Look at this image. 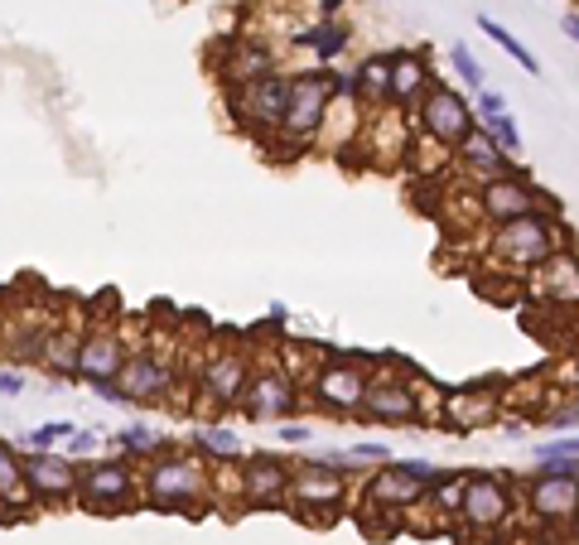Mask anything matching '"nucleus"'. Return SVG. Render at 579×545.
<instances>
[{"label": "nucleus", "mask_w": 579, "mask_h": 545, "mask_svg": "<svg viewBox=\"0 0 579 545\" xmlns=\"http://www.w3.org/2000/svg\"><path fill=\"white\" fill-rule=\"evenodd\" d=\"M77 353H83V328H69L59 324L54 338H49V353H44V371L63 387H73L77 381Z\"/></svg>", "instance_id": "nucleus-25"}, {"label": "nucleus", "mask_w": 579, "mask_h": 545, "mask_svg": "<svg viewBox=\"0 0 579 545\" xmlns=\"http://www.w3.org/2000/svg\"><path fill=\"white\" fill-rule=\"evenodd\" d=\"M397 454H391V444H381V440H358V444H348V463H391Z\"/></svg>", "instance_id": "nucleus-36"}, {"label": "nucleus", "mask_w": 579, "mask_h": 545, "mask_svg": "<svg viewBox=\"0 0 579 545\" xmlns=\"http://www.w3.org/2000/svg\"><path fill=\"white\" fill-rule=\"evenodd\" d=\"M560 228H556V212H526V218L497 222L493 228V256L507 261L512 271H536L560 251Z\"/></svg>", "instance_id": "nucleus-3"}, {"label": "nucleus", "mask_w": 579, "mask_h": 545, "mask_svg": "<svg viewBox=\"0 0 579 545\" xmlns=\"http://www.w3.org/2000/svg\"><path fill=\"white\" fill-rule=\"evenodd\" d=\"M430 488H434V483L415 478L401 459H391L387 469H377V473L362 483V507L372 502V507H381V512H411V507H420V502L430 497Z\"/></svg>", "instance_id": "nucleus-14"}, {"label": "nucleus", "mask_w": 579, "mask_h": 545, "mask_svg": "<svg viewBox=\"0 0 579 545\" xmlns=\"http://www.w3.org/2000/svg\"><path fill=\"white\" fill-rule=\"evenodd\" d=\"M175 381H179V371L169 367L160 353H130V363L122 371V391L130 401H160Z\"/></svg>", "instance_id": "nucleus-20"}, {"label": "nucleus", "mask_w": 579, "mask_h": 545, "mask_svg": "<svg viewBox=\"0 0 579 545\" xmlns=\"http://www.w3.org/2000/svg\"><path fill=\"white\" fill-rule=\"evenodd\" d=\"M116 449L136 463H150V459H160V454H169L175 449V440H169L165 430H155V425H145V420H136V425H126V430H116Z\"/></svg>", "instance_id": "nucleus-26"}, {"label": "nucleus", "mask_w": 579, "mask_h": 545, "mask_svg": "<svg viewBox=\"0 0 579 545\" xmlns=\"http://www.w3.org/2000/svg\"><path fill=\"white\" fill-rule=\"evenodd\" d=\"M290 473H295V463L275 459V454H252L242 459V469H236V497H242V507H285L290 497Z\"/></svg>", "instance_id": "nucleus-12"}, {"label": "nucleus", "mask_w": 579, "mask_h": 545, "mask_svg": "<svg viewBox=\"0 0 579 545\" xmlns=\"http://www.w3.org/2000/svg\"><path fill=\"white\" fill-rule=\"evenodd\" d=\"M92 396H97L102 406H116V410H130L136 401H130V396L122 391V381H102V387H92Z\"/></svg>", "instance_id": "nucleus-39"}, {"label": "nucleus", "mask_w": 579, "mask_h": 545, "mask_svg": "<svg viewBox=\"0 0 579 545\" xmlns=\"http://www.w3.org/2000/svg\"><path fill=\"white\" fill-rule=\"evenodd\" d=\"M246 387H252V357H246L242 348H222L203 371V396L213 401V410L242 406Z\"/></svg>", "instance_id": "nucleus-17"}, {"label": "nucleus", "mask_w": 579, "mask_h": 545, "mask_svg": "<svg viewBox=\"0 0 579 545\" xmlns=\"http://www.w3.org/2000/svg\"><path fill=\"white\" fill-rule=\"evenodd\" d=\"M261 73H275V53L266 44H232L228 63H222V83H252Z\"/></svg>", "instance_id": "nucleus-27"}, {"label": "nucleus", "mask_w": 579, "mask_h": 545, "mask_svg": "<svg viewBox=\"0 0 579 545\" xmlns=\"http://www.w3.org/2000/svg\"><path fill=\"white\" fill-rule=\"evenodd\" d=\"M24 507L30 502V493H24V454L15 440H6L0 434V507Z\"/></svg>", "instance_id": "nucleus-29"}, {"label": "nucleus", "mask_w": 579, "mask_h": 545, "mask_svg": "<svg viewBox=\"0 0 579 545\" xmlns=\"http://www.w3.org/2000/svg\"><path fill=\"white\" fill-rule=\"evenodd\" d=\"M97 449H102V430H83V425H77L69 434V444H63V454L83 463V459H97Z\"/></svg>", "instance_id": "nucleus-34"}, {"label": "nucleus", "mask_w": 579, "mask_h": 545, "mask_svg": "<svg viewBox=\"0 0 579 545\" xmlns=\"http://www.w3.org/2000/svg\"><path fill=\"white\" fill-rule=\"evenodd\" d=\"M338 10H344V0H319V20H338Z\"/></svg>", "instance_id": "nucleus-41"}, {"label": "nucleus", "mask_w": 579, "mask_h": 545, "mask_svg": "<svg viewBox=\"0 0 579 545\" xmlns=\"http://www.w3.org/2000/svg\"><path fill=\"white\" fill-rule=\"evenodd\" d=\"M503 112H507V97H503V92H493V87H483L478 102H473V116H478V122H488V116H503Z\"/></svg>", "instance_id": "nucleus-38"}, {"label": "nucleus", "mask_w": 579, "mask_h": 545, "mask_svg": "<svg viewBox=\"0 0 579 545\" xmlns=\"http://www.w3.org/2000/svg\"><path fill=\"white\" fill-rule=\"evenodd\" d=\"M512 488L507 478L497 473H469L464 478V497H459V522L469 531H478V536H493V531H503L512 522Z\"/></svg>", "instance_id": "nucleus-9"}, {"label": "nucleus", "mask_w": 579, "mask_h": 545, "mask_svg": "<svg viewBox=\"0 0 579 545\" xmlns=\"http://www.w3.org/2000/svg\"><path fill=\"white\" fill-rule=\"evenodd\" d=\"M367 381H372V363H362V357H328L309 381L314 406L328 410V416H358Z\"/></svg>", "instance_id": "nucleus-7"}, {"label": "nucleus", "mask_w": 579, "mask_h": 545, "mask_svg": "<svg viewBox=\"0 0 579 545\" xmlns=\"http://www.w3.org/2000/svg\"><path fill=\"white\" fill-rule=\"evenodd\" d=\"M275 440H281V444H295V449H309V444H314V430H309L305 420H285L281 430H275Z\"/></svg>", "instance_id": "nucleus-37"}, {"label": "nucleus", "mask_w": 579, "mask_h": 545, "mask_svg": "<svg viewBox=\"0 0 579 545\" xmlns=\"http://www.w3.org/2000/svg\"><path fill=\"white\" fill-rule=\"evenodd\" d=\"M550 459H579V434H556V440L536 444V463H550Z\"/></svg>", "instance_id": "nucleus-35"}, {"label": "nucleus", "mask_w": 579, "mask_h": 545, "mask_svg": "<svg viewBox=\"0 0 579 545\" xmlns=\"http://www.w3.org/2000/svg\"><path fill=\"white\" fill-rule=\"evenodd\" d=\"M526 507L541 516V522H575L579 516V478L536 469L526 478Z\"/></svg>", "instance_id": "nucleus-18"}, {"label": "nucleus", "mask_w": 579, "mask_h": 545, "mask_svg": "<svg viewBox=\"0 0 579 545\" xmlns=\"http://www.w3.org/2000/svg\"><path fill=\"white\" fill-rule=\"evenodd\" d=\"M285 502H295V512H334V507H344V502H348V473L319 469V463H295Z\"/></svg>", "instance_id": "nucleus-15"}, {"label": "nucleus", "mask_w": 579, "mask_h": 545, "mask_svg": "<svg viewBox=\"0 0 579 545\" xmlns=\"http://www.w3.org/2000/svg\"><path fill=\"white\" fill-rule=\"evenodd\" d=\"M454 159H459V169H464L469 179H478V184H488V179H503V175H517V169H522L512 155H503V150H497L488 130H473V136H469V140L454 150Z\"/></svg>", "instance_id": "nucleus-21"}, {"label": "nucleus", "mask_w": 579, "mask_h": 545, "mask_svg": "<svg viewBox=\"0 0 579 545\" xmlns=\"http://www.w3.org/2000/svg\"><path fill=\"white\" fill-rule=\"evenodd\" d=\"M73 430H77V420H44V425H34V430L20 434V449L24 454H54V449L69 444Z\"/></svg>", "instance_id": "nucleus-31"}, {"label": "nucleus", "mask_w": 579, "mask_h": 545, "mask_svg": "<svg viewBox=\"0 0 579 545\" xmlns=\"http://www.w3.org/2000/svg\"><path fill=\"white\" fill-rule=\"evenodd\" d=\"M285 102H290V77L281 69L261 73V77H252V83H232L228 87L232 122L242 130H252V136H275V130H281Z\"/></svg>", "instance_id": "nucleus-4"}, {"label": "nucleus", "mask_w": 579, "mask_h": 545, "mask_svg": "<svg viewBox=\"0 0 579 545\" xmlns=\"http://www.w3.org/2000/svg\"><path fill=\"white\" fill-rule=\"evenodd\" d=\"M338 97H352V73H338L334 63L328 69H309V73H290V102L281 116V136L285 145H309L324 130V116Z\"/></svg>", "instance_id": "nucleus-2"}, {"label": "nucleus", "mask_w": 579, "mask_h": 545, "mask_svg": "<svg viewBox=\"0 0 579 545\" xmlns=\"http://www.w3.org/2000/svg\"><path fill=\"white\" fill-rule=\"evenodd\" d=\"M473 203H478V218H488L493 228L497 222H512V218H526V212H556V198H550L546 189H536L526 169L478 184Z\"/></svg>", "instance_id": "nucleus-8"}, {"label": "nucleus", "mask_w": 579, "mask_h": 545, "mask_svg": "<svg viewBox=\"0 0 579 545\" xmlns=\"http://www.w3.org/2000/svg\"><path fill=\"white\" fill-rule=\"evenodd\" d=\"M130 363V348L116 324H87L83 328V353H77V381L83 387H102V381H122Z\"/></svg>", "instance_id": "nucleus-10"}, {"label": "nucleus", "mask_w": 579, "mask_h": 545, "mask_svg": "<svg viewBox=\"0 0 579 545\" xmlns=\"http://www.w3.org/2000/svg\"><path fill=\"white\" fill-rule=\"evenodd\" d=\"M478 30H483V34H488V39H493V44H503V53H507V59H512V63H522V69H526V73H531V77H541V59H536V53H531V49H526V44H522V39H517V34H512V30H507V24H497L493 15H478Z\"/></svg>", "instance_id": "nucleus-30"}, {"label": "nucleus", "mask_w": 579, "mask_h": 545, "mask_svg": "<svg viewBox=\"0 0 579 545\" xmlns=\"http://www.w3.org/2000/svg\"><path fill=\"white\" fill-rule=\"evenodd\" d=\"M536 285H541L546 295H550V304H560V310L579 304V256L560 247L546 265H536Z\"/></svg>", "instance_id": "nucleus-22"}, {"label": "nucleus", "mask_w": 579, "mask_h": 545, "mask_svg": "<svg viewBox=\"0 0 579 545\" xmlns=\"http://www.w3.org/2000/svg\"><path fill=\"white\" fill-rule=\"evenodd\" d=\"M299 387H295V377L281 367H261L252 371V387H246V401L242 410L252 420H275V425H285V420H295L299 416Z\"/></svg>", "instance_id": "nucleus-13"}, {"label": "nucleus", "mask_w": 579, "mask_h": 545, "mask_svg": "<svg viewBox=\"0 0 579 545\" xmlns=\"http://www.w3.org/2000/svg\"><path fill=\"white\" fill-rule=\"evenodd\" d=\"M193 449H199L203 459H213V463H236V459H246V444H242V434L232 430V425H199L193 430Z\"/></svg>", "instance_id": "nucleus-28"}, {"label": "nucleus", "mask_w": 579, "mask_h": 545, "mask_svg": "<svg viewBox=\"0 0 579 545\" xmlns=\"http://www.w3.org/2000/svg\"><path fill=\"white\" fill-rule=\"evenodd\" d=\"M140 502L150 512H189L199 516L203 502H213V473H208L203 454L189 449H169V454L145 463L140 478Z\"/></svg>", "instance_id": "nucleus-1"}, {"label": "nucleus", "mask_w": 579, "mask_h": 545, "mask_svg": "<svg viewBox=\"0 0 579 545\" xmlns=\"http://www.w3.org/2000/svg\"><path fill=\"white\" fill-rule=\"evenodd\" d=\"M560 24H565V34H575V39H579V10H570V15H565Z\"/></svg>", "instance_id": "nucleus-42"}, {"label": "nucleus", "mask_w": 579, "mask_h": 545, "mask_svg": "<svg viewBox=\"0 0 579 545\" xmlns=\"http://www.w3.org/2000/svg\"><path fill=\"white\" fill-rule=\"evenodd\" d=\"M478 130H488L493 145L503 155H522V126H517V116L503 112V116H488V122H478Z\"/></svg>", "instance_id": "nucleus-32"}, {"label": "nucleus", "mask_w": 579, "mask_h": 545, "mask_svg": "<svg viewBox=\"0 0 579 545\" xmlns=\"http://www.w3.org/2000/svg\"><path fill=\"white\" fill-rule=\"evenodd\" d=\"M387 87H391V53H367L358 73H352V102L362 112H377V106H387Z\"/></svg>", "instance_id": "nucleus-23"}, {"label": "nucleus", "mask_w": 579, "mask_h": 545, "mask_svg": "<svg viewBox=\"0 0 579 545\" xmlns=\"http://www.w3.org/2000/svg\"><path fill=\"white\" fill-rule=\"evenodd\" d=\"M348 39H352V30H348L344 20H319L314 30L290 34V49H309L314 59H319V69H328V63H334L338 53L348 49Z\"/></svg>", "instance_id": "nucleus-24"}, {"label": "nucleus", "mask_w": 579, "mask_h": 545, "mask_svg": "<svg viewBox=\"0 0 579 545\" xmlns=\"http://www.w3.org/2000/svg\"><path fill=\"white\" fill-rule=\"evenodd\" d=\"M24 387H30L24 367H0V396H20Z\"/></svg>", "instance_id": "nucleus-40"}, {"label": "nucleus", "mask_w": 579, "mask_h": 545, "mask_svg": "<svg viewBox=\"0 0 579 545\" xmlns=\"http://www.w3.org/2000/svg\"><path fill=\"white\" fill-rule=\"evenodd\" d=\"M430 87H434V77H430V53L425 49L391 53V87H387L391 112H415Z\"/></svg>", "instance_id": "nucleus-19"}, {"label": "nucleus", "mask_w": 579, "mask_h": 545, "mask_svg": "<svg viewBox=\"0 0 579 545\" xmlns=\"http://www.w3.org/2000/svg\"><path fill=\"white\" fill-rule=\"evenodd\" d=\"M24 493L34 507H69L77 502V459L69 454H24Z\"/></svg>", "instance_id": "nucleus-11"}, {"label": "nucleus", "mask_w": 579, "mask_h": 545, "mask_svg": "<svg viewBox=\"0 0 579 545\" xmlns=\"http://www.w3.org/2000/svg\"><path fill=\"white\" fill-rule=\"evenodd\" d=\"M77 502H83L87 512H126L130 502H140L136 463L126 454L77 463Z\"/></svg>", "instance_id": "nucleus-5"}, {"label": "nucleus", "mask_w": 579, "mask_h": 545, "mask_svg": "<svg viewBox=\"0 0 579 545\" xmlns=\"http://www.w3.org/2000/svg\"><path fill=\"white\" fill-rule=\"evenodd\" d=\"M415 122L434 145H440V150H459V145L478 130V116H473V106L464 102V92L444 87V83H434L425 97H420Z\"/></svg>", "instance_id": "nucleus-6"}, {"label": "nucleus", "mask_w": 579, "mask_h": 545, "mask_svg": "<svg viewBox=\"0 0 579 545\" xmlns=\"http://www.w3.org/2000/svg\"><path fill=\"white\" fill-rule=\"evenodd\" d=\"M358 416L377 425H420V391L406 377H372Z\"/></svg>", "instance_id": "nucleus-16"}, {"label": "nucleus", "mask_w": 579, "mask_h": 545, "mask_svg": "<svg viewBox=\"0 0 579 545\" xmlns=\"http://www.w3.org/2000/svg\"><path fill=\"white\" fill-rule=\"evenodd\" d=\"M450 69L464 77V83L473 87V92H483V83H488V77H483V63L473 59V49L469 44H450Z\"/></svg>", "instance_id": "nucleus-33"}]
</instances>
